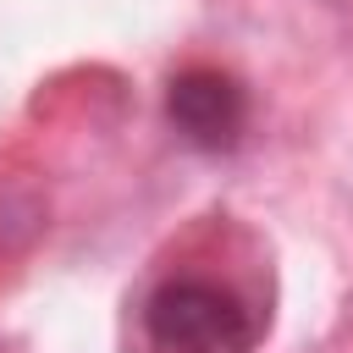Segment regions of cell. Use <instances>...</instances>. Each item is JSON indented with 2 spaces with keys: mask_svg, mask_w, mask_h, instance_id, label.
Listing matches in <instances>:
<instances>
[{
  "mask_svg": "<svg viewBox=\"0 0 353 353\" xmlns=\"http://www.w3.org/2000/svg\"><path fill=\"white\" fill-rule=\"evenodd\" d=\"M143 342L154 353H254L259 320L215 276H165L143 298Z\"/></svg>",
  "mask_w": 353,
  "mask_h": 353,
  "instance_id": "6da1fadb",
  "label": "cell"
},
{
  "mask_svg": "<svg viewBox=\"0 0 353 353\" xmlns=\"http://www.w3.org/2000/svg\"><path fill=\"white\" fill-rule=\"evenodd\" d=\"M165 116L193 149H232L248 127V94L215 66H188L165 88Z\"/></svg>",
  "mask_w": 353,
  "mask_h": 353,
  "instance_id": "7a4b0ae2",
  "label": "cell"
}]
</instances>
